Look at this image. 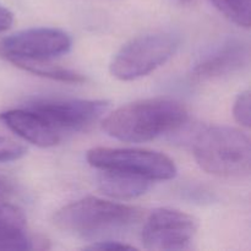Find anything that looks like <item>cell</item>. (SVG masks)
<instances>
[{
  "instance_id": "obj_9",
  "label": "cell",
  "mask_w": 251,
  "mask_h": 251,
  "mask_svg": "<svg viewBox=\"0 0 251 251\" xmlns=\"http://www.w3.org/2000/svg\"><path fill=\"white\" fill-rule=\"evenodd\" d=\"M249 46L239 39H229L201 56L191 69L195 81H211L233 75L249 64Z\"/></svg>"
},
{
  "instance_id": "obj_6",
  "label": "cell",
  "mask_w": 251,
  "mask_h": 251,
  "mask_svg": "<svg viewBox=\"0 0 251 251\" xmlns=\"http://www.w3.org/2000/svg\"><path fill=\"white\" fill-rule=\"evenodd\" d=\"M26 108L38 114L54 130L77 131L97 122L109 108L103 100H63L47 98L29 103Z\"/></svg>"
},
{
  "instance_id": "obj_10",
  "label": "cell",
  "mask_w": 251,
  "mask_h": 251,
  "mask_svg": "<svg viewBox=\"0 0 251 251\" xmlns=\"http://www.w3.org/2000/svg\"><path fill=\"white\" fill-rule=\"evenodd\" d=\"M0 122L25 141L38 147H51L60 142V134L28 108L0 113Z\"/></svg>"
},
{
  "instance_id": "obj_14",
  "label": "cell",
  "mask_w": 251,
  "mask_h": 251,
  "mask_svg": "<svg viewBox=\"0 0 251 251\" xmlns=\"http://www.w3.org/2000/svg\"><path fill=\"white\" fill-rule=\"evenodd\" d=\"M216 9L238 26L249 28L251 20V0H210Z\"/></svg>"
},
{
  "instance_id": "obj_19",
  "label": "cell",
  "mask_w": 251,
  "mask_h": 251,
  "mask_svg": "<svg viewBox=\"0 0 251 251\" xmlns=\"http://www.w3.org/2000/svg\"><path fill=\"white\" fill-rule=\"evenodd\" d=\"M6 193H7V186L5 185L2 181H0V200L6 195Z\"/></svg>"
},
{
  "instance_id": "obj_3",
  "label": "cell",
  "mask_w": 251,
  "mask_h": 251,
  "mask_svg": "<svg viewBox=\"0 0 251 251\" xmlns=\"http://www.w3.org/2000/svg\"><path fill=\"white\" fill-rule=\"evenodd\" d=\"M194 157L208 174L227 179L244 178L250 173V140L234 127H207L195 139Z\"/></svg>"
},
{
  "instance_id": "obj_5",
  "label": "cell",
  "mask_w": 251,
  "mask_h": 251,
  "mask_svg": "<svg viewBox=\"0 0 251 251\" xmlns=\"http://www.w3.org/2000/svg\"><path fill=\"white\" fill-rule=\"evenodd\" d=\"M87 162L100 171L122 172L151 181L171 180L178 172L168 156L144 149L96 147L87 152Z\"/></svg>"
},
{
  "instance_id": "obj_20",
  "label": "cell",
  "mask_w": 251,
  "mask_h": 251,
  "mask_svg": "<svg viewBox=\"0 0 251 251\" xmlns=\"http://www.w3.org/2000/svg\"><path fill=\"white\" fill-rule=\"evenodd\" d=\"M179 1H181L183 4H186V5H193L195 4L196 0H179Z\"/></svg>"
},
{
  "instance_id": "obj_8",
  "label": "cell",
  "mask_w": 251,
  "mask_h": 251,
  "mask_svg": "<svg viewBox=\"0 0 251 251\" xmlns=\"http://www.w3.org/2000/svg\"><path fill=\"white\" fill-rule=\"evenodd\" d=\"M196 230L198 222L193 216L173 208H157L147 217L141 240L151 250H181L189 247Z\"/></svg>"
},
{
  "instance_id": "obj_12",
  "label": "cell",
  "mask_w": 251,
  "mask_h": 251,
  "mask_svg": "<svg viewBox=\"0 0 251 251\" xmlns=\"http://www.w3.org/2000/svg\"><path fill=\"white\" fill-rule=\"evenodd\" d=\"M97 184L103 194L118 200H132L147 193L151 180L132 174L114 171H100Z\"/></svg>"
},
{
  "instance_id": "obj_11",
  "label": "cell",
  "mask_w": 251,
  "mask_h": 251,
  "mask_svg": "<svg viewBox=\"0 0 251 251\" xmlns=\"http://www.w3.org/2000/svg\"><path fill=\"white\" fill-rule=\"evenodd\" d=\"M25 213L10 203H0V250H26L32 248Z\"/></svg>"
},
{
  "instance_id": "obj_17",
  "label": "cell",
  "mask_w": 251,
  "mask_h": 251,
  "mask_svg": "<svg viewBox=\"0 0 251 251\" xmlns=\"http://www.w3.org/2000/svg\"><path fill=\"white\" fill-rule=\"evenodd\" d=\"M87 250H132L134 247L124 244L120 242H113V240H104V242H96L93 244L85 247Z\"/></svg>"
},
{
  "instance_id": "obj_16",
  "label": "cell",
  "mask_w": 251,
  "mask_h": 251,
  "mask_svg": "<svg viewBox=\"0 0 251 251\" xmlns=\"http://www.w3.org/2000/svg\"><path fill=\"white\" fill-rule=\"evenodd\" d=\"M233 115L234 119L239 123L240 125L245 127H250V92L244 91L239 93L235 98L234 105H233Z\"/></svg>"
},
{
  "instance_id": "obj_13",
  "label": "cell",
  "mask_w": 251,
  "mask_h": 251,
  "mask_svg": "<svg viewBox=\"0 0 251 251\" xmlns=\"http://www.w3.org/2000/svg\"><path fill=\"white\" fill-rule=\"evenodd\" d=\"M11 63L27 73L54 81H60L65 83H82L86 81V78L81 74L70 69L53 65L48 63V60H12Z\"/></svg>"
},
{
  "instance_id": "obj_18",
  "label": "cell",
  "mask_w": 251,
  "mask_h": 251,
  "mask_svg": "<svg viewBox=\"0 0 251 251\" xmlns=\"http://www.w3.org/2000/svg\"><path fill=\"white\" fill-rule=\"evenodd\" d=\"M14 24V15L7 7L0 5V32L9 29Z\"/></svg>"
},
{
  "instance_id": "obj_4",
  "label": "cell",
  "mask_w": 251,
  "mask_h": 251,
  "mask_svg": "<svg viewBox=\"0 0 251 251\" xmlns=\"http://www.w3.org/2000/svg\"><path fill=\"white\" fill-rule=\"evenodd\" d=\"M179 47V38L172 33H150L127 42L110 63V74L120 81L144 77L164 65Z\"/></svg>"
},
{
  "instance_id": "obj_15",
  "label": "cell",
  "mask_w": 251,
  "mask_h": 251,
  "mask_svg": "<svg viewBox=\"0 0 251 251\" xmlns=\"http://www.w3.org/2000/svg\"><path fill=\"white\" fill-rule=\"evenodd\" d=\"M27 149L9 137L0 136V163H7L22 158Z\"/></svg>"
},
{
  "instance_id": "obj_2",
  "label": "cell",
  "mask_w": 251,
  "mask_h": 251,
  "mask_svg": "<svg viewBox=\"0 0 251 251\" xmlns=\"http://www.w3.org/2000/svg\"><path fill=\"white\" fill-rule=\"evenodd\" d=\"M140 217L141 210L134 206L88 196L61 207L53 221L64 232L82 238H96L125 230Z\"/></svg>"
},
{
  "instance_id": "obj_7",
  "label": "cell",
  "mask_w": 251,
  "mask_h": 251,
  "mask_svg": "<svg viewBox=\"0 0 251 251\" xmlns=\"http://www.w3.org/2000/svg\"><path fill=\"white\" fill-rule=\"evenodd\" d=\"M71 37L65 31L53 27L28 28L11 34L1 42V53L12 60H49L71 48Z\"/></svg>"
},
{
  "instance_id": "obj_1",
  "label": "cell",
  "mask_w": 251,
  "mask_h": 251,
  "mask_svg": "<svg viewBox=\"0 0 251 251\" xmlns=\"http://www.w3.org/2000/svg\"><path fill=\"white\" fill-rule=\"evenodd\" d=\"M188 118L185 105L174 98H147L114 110L103 122V130L119 141L147 142L176 131Z\"/></svg>"
}]
</instances>
